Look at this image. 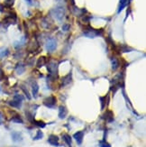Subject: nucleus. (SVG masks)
<instances>
[{
    "label": "nucleus",
    "mask_w": 146,
    "mask_h": 147,
    "mask_svg": "<svg viewBox=\"0 0 146 147\" xmlns=\"http://www.w3.org/2000/svg\"><path fill=\"white\" fill-rule=\"evenodd\" d=\"M56 46H57V42H56V40L53 39V38H50L47 41V43H46V48L49 52H53V51L56 49Z\"/></svg>",
    "instance_id": "f257e3e1"
},
{
    "label": "nucleus",
    "mask_w": 146,
    "mask_h": 147,
    "mask_svg": "<svg viewBox=\"0 0 146 147\" xmlns=\"http://www.w3.org/2000/svg\"><path fill=\"white\" fill-rule=\"evenodd\" d=\"M54 16L58 20H61L63 16H64V9L62 7H57L54 10Z\"/></svg>",
    "instance_id": "f03ea898"
},
{
    "label": "nucleus",
    "mask_w": 146,
    "mask_h": 147,
    "mask_svg": "<svg viewBox=\"0 0 146 147\" xmlns=\"http://www.w3.org/2000/svg\"><path fill=\"white\" fill-rule=\"evenodd\" d=\"M43 104L48 107H53V106L56 104V99L53 97L47 98L45 100L43 101Z\"/></svg>",
    "instance_id": "7ed1b4c3"
},
{
    "label": "nucleus",
    "mask_w": 146,
    "mask_h": 147,
    "mask_svg": "<svg viewBox=\"0 0 146 147\" xmlns=\"http://www.w3.org/2000/svg\"><path fill=\"white\" fill-rule=\"evenodd\" d=\"M83 137H84V133L81 132V131H79V132L74 134V138H75V140L77 141V143L79 144H82V141H83Z\"/></svg>",
    "instance_id": "20e7f679"
},
{
    "label": "nucleus",
    "mask_w": 146,
    "mask_h": 147,
    "mask_svg": "<svg viewBox=\"0 0 146 147\" xmlns=\"http://www.w3.org/2000/svg\"><path fill=\"white\" fill-rule=\"evenodd\" d=\"M21 103H22V98L20 96H16L15 99L12 102H10V105H12L13 107H20Z\"/></svg>",
    "instance_id": "39448f33"
},
{
    "label": "nucleus",
    "mask_w": 146,
    "mask_h": 147,
    "mask_svg": "<svg viewBox=\"0 0 146 147\" xmlns=\"http://www.w3.org/2000/svg\"><path fill=\"white\" fill-rule=\"evenodd\" d=\"M48 142L50 144H52V145H59V138L58 136H50L49 139H48Z\"/></svg>",
    "instance_id": "423d86ee"
},
{
    "label": "nucleus",
    "mask_w": 146,
    "mask_h": 147,
    "mask_svg": "<svg viewBox=\"0 0 146 147\" xmlns=\"http://www.w3.org/2000/svg\"><path fill=\"white\" fill-rule=\"evenodd\" d=\"M67 115V109L65 108V107H60L59 108V117L61 119H63L66 117Z\"/></svg>",
    "instance_id": "0eeeda50"
},
{
    "label": "nucleus",
    "mask_w": 146,
    "mask_h": 147,
    "mask_svg": "<svg viewBox=\"0 0 146 147\" xmlns=\"http://www.w3.org/2000/svg\"><path fill=\"white\" fill-rule=\"evenodd\" d=\"M45 62H46V58H45V57L42 56L41 58H39V60L37 61V67L38 68L42 67L44 64H45Z\"/></svg>",
    "instance_id": "6e6552de"
},
{
    "label": "nucleus",
    "mask_w": 146,
    "mask_h": 147,
    "mask_svg": "<svg viewBox=\"0 0 146 147\" xmlns=\"http://www.w3.org/2000/svg\"><path fill=\"white\" fill-rule=\"evenodd\" d=\"M62 138H63V140H64L65 143H66L68 145L71 146L72 143H71V136H69V135H67V134H64V135L62 136Z\"/></svg>",
    "instance_id": "1a4fd4ad"
},
{
    "label": "nucleus",
    "mask_w": 146,
    "mask_h": 147,
    "mask_svg": "<svg viewBox=\"0 0 146 147\" xmlns=\"http://www.w3.org/2000/svg\"><path fill=\"white\" fill-rule=\"evenodd\" d=\"M15 71L18 74H22L24 71V65L22 64V63H19L17 64L16 68H15Z\"/></svg>",
    "instance_id": "9d476101"
},
{
    "label": "nucleus",
    "mask_w": 146,
    "mask_h": 147,
    "mask_svg": "<svg viewBox=\"0 0 146 147\" xmlns=\"http://www.w3.org/2000/svg\"><path fill=\"white\" fill-rule=\"evenodd\" d=\"M38 91H39V86H38L37 83H34V85H33V95H34V97H36L37 94H38Z\"/></svg>",
    "instance_id": "9b49d317"
},
{
    "label": "nucleus",
    "mask_w": 146,
    "mask_h": 147,
    "mask_svg": "<svg viewBox=\"0 0 146 147\" xmlns=\"http://www.w3.org/2000/svg\"><path fill=\"white\" fill-rule=\"evenodd\" d=\"M125 5H126V0H120V5H119V8H118V13H120V12L123 10V8L125 6Z\"/></svg>",
    "instance_id": "f8f14e48"
},
{
    "label": "nucleus",
    "mask_w": 146,
    "mask_h": 147,
    "mask_svg": "<svg viewBox=\"0 0 146 147\" xmlns=\"http://www.w3.org/2000/svg\"><path fill=\"white\" fill-rule=\"evenodd\" d=\"M118 66H119V63H118L117 60L113 59V60H112V67H113V69H114V71H116V68H117Z\"/></svg>",
    "instance_id": "ddd939ff"
},
{
    "label": "nucleus",
    "mask_w": 146,
    "mask_h": 147,
    "mask_svg": "<svg viewBox=\"0 0 146 147\" xmlns=\"http://www.w3.org/2000/svg\"><path fill=\"white\" fill-rule=\"evenodd\" d=\"M71 75H68V76L66 77V78L63 79V84H64V85H67L68 83H69V81H71Z\"/></svg>",
    "instance_id": "4468645a"
},
{
    "label": "nucleus",
    "mask_w": 146,
    "mask_h": 147,
    "mask_svg": "<svg viewBox=\"0 0 146 147\" xmlns=\"http://www.w3.org/2000/svg\"><path fill=\"white\" fill-rule=\"evenodd\" d=\"M100 147H111L110 144H108L106 142H101L100 143Z\"/></svg>",
    "instance_id": "2eb2a0df"
},
{
    "label": "nucleus",
    "mask_w": 146,
    "mask_h": 147,
    "mask_svg": "<svg viewBox=\"0 0 146 147\" xmlns=\"http://www.w3.org/2000/svg\"><path fill=\"white\" fill-rule=\"evenodd\" d=\"M42 133L41 132V131H38V133H37V136H35V140H37V139H40V138H42Z\"/></svg>",
    "instance_id": "dca6fc26"
}]
</instances>
